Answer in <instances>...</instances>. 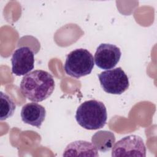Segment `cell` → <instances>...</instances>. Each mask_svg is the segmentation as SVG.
Segmentation results:
<instances>
[{
    "label": "cell",
    "instance_id": "obj_2",
    "mask_svg": "<svg viewBox=\"0 0 157 157\" xmlns=\"http://www.w3.org/2000/svg\"><path fill=\"white\" fill-rule=\"evenodd\" d=\"M75 119L78 124L86 129L102 128L107 119L106 107L102 102L98 100L85 101L77 108Z\"/></svg>",
    "mask_w": 157,
    "mask_h": 157
},
{
    "label": "cell",
    "instance_id": "obj_10",
    "mask_svg": "<svg viewBox=\"0 0 157 157\" xmlns=\"http://www.w3.org/2000/svg\"><path fill=\"white\" fill-rule=\"evenodd\" d=\"M115 139V136L111 132L101 131L96 132L91 140L98 150L105 152L112 148Z\"/></svg>",
    "mask_w": 157,
    "mask_h": 157
},
{
    "label": "cell",
    "instance_id": "obj_9",
    "mask_svg": "<svg viewBox=\"0 0 157 157\" xmlns=\"http://www.w3.org/2000/svg\"><path fill=\"white\" fill-rule=\"evenodd\" d=\"M63 156H98V149L91 142L85 140H77L68 144Z\"/></svg>",
    "mask_w": 157,
    "mask_h": 157
},
{
    "label": "cell",
    "instance_id": "obj_6",
    "mask_svg": "<svg viewBox=\"0 0 157 157\" xmlns=\"http://www.w3.org/2000/svg\"><path fill=\"white\" fill-rule=\"evenodd\" d=\"M12 72L17 76L27 74L34 69V53L28 47H21L14 51L11 58Z\"/></svg>",
    "mask_w": 157,
    "mask_h": 157
},
{
    "label": "cell",
    "instance_id": "obj_7",
    "mask_svg": "<svg viewBox=\"0 0 157 157\" xmlns=\"http://www.w3.org/2000/svg\"><path fill=\"white\" fill-rule=\"evenodd\" d=\"M121 53L119 47L111 44H101L94 54L96 65L102 69L113 68L119 62Z\"/></svg>",
    "mask_w": 157,
    "mask_h": 157
},
{
    "label": "cell",
    "instance_id": "obj_1",
    "mask_svg": "<svg viewBox=\"0 0 157 157\" xmlns=\"http://www.w3.org/2000/svg\"><path fill=\"white\" fill-rule=\"evenodd\" d=\"M20 87L24 97L31 101L39 102L52 95L55 89V81L48 72L35 70L23 77Z\"/></svg>",
    "mask_w": 157,
    "mask_h": 157
},
{
    "label": "cell",
    "instance_id": "obj_8",
    "mask_svg": "<svg viewBox=\"0 0 157 157\" xmlns=\"http://www.w3.org/2000/svg\"><path fill=\"white\" fill-rule=\"evenodd\" d=\"M46 116V110L42 105L31 102L24 105L21 110L22 121L26 124L39 128Z\"/></svg>",
    "mask_w": 157,
    "mask_h": 157
},
{
    "label": "cell",
    "instance_id": "obj_11",
    "mask_svg": "<svg viewBox=\"0 0 157 157\" xmlns=\"http://www.w3.org/2000/svg\"><path fill=\"white\" fill-rule=\"evenodd\" d=\"M0 120H5L13 115L16 105L13 99L7 94L0 92Z\"/></svg>",
    "mask_w": 157,
    "mask_h": 157
},
{
    "label": "cell",
    "instance_id": "obj_5",
    "mask_svg": "<svg viewBox=\"0 0 157 157\" xmlns=\"http://www.w3.org/2000/svg\"><path fill=\"white\" fill-rule=\"evenodd\" d=\"M146 156V147L142 139L137 135L126 136L117 142L112 147V156Z\"/></svg>",
    "mask_w": 157,
    "mask_h": 157
},
{
    "label": "cell",
    "instance_id": "obj_4",
    "mask_svg": "<svg viewBox=\"0 0 157 157\" xmlns=\"http://www.w3.org/2000/svg\"><path fill=\"white\" fill-rule=\"evenodd\" d=\"M98 77L102 89L109 94H121L129 86L128 77L120 67L103 71Z\"/></svg>",
    "mask_w": 157,
    "mask_h": 157
},
{
    "label": "cell",
    "instance_id": "obj_3",
    "mask_svg": "<svg viewBox=\"0 0 157 157\" xmlns=\"http://www.w3.org/2000/svg\"><path fill=\"white\" fill-rule=\"evenodd\" d=\"M94 66L92 54L86 49L77 48L67 55L64 68L67 75L79 78L90 74Z\"/></svg>",
    "mask_w": 157,
    "mask_h": 157
}]
</instances>
